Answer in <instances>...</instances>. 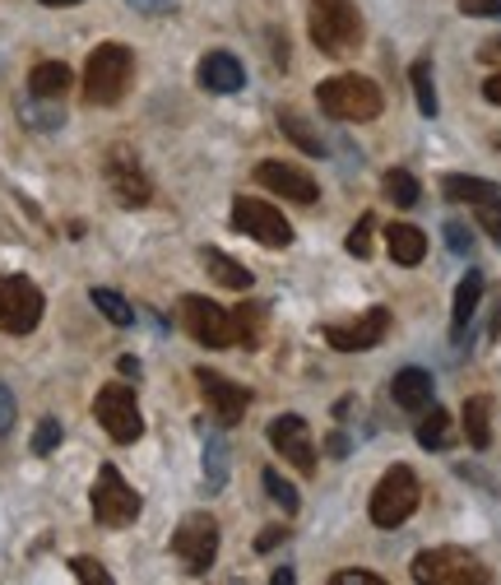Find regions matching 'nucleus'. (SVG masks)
I'll return each mask as SVG.
<instances>
[{"mask_svg": "<svg viewBox=\"0 0 501 585\" xmlns=\"http://www.w3.org/2000/svg\"><path fill=\"white\" fill-rule=\"evenodd\" d=\"M306 33L325 57H353L362 42V14L353 0H311Z\"/></svg>", "mask_w": 501, "mask_h": 585, "instance_id": "1", "label": "nucleus"}, {"mask_svg": "<svg viewBox=\"0 0 501 585\" xmlns=\"http://www.w3.org/2000/svg\"><path fill=\"white\" fill-rule=\"evenodd\" d=\"M316 102H321V112L330 116V122H376L386 108V98L381 89L367 79V75H335V79H325L321 89H316Z\"/></svg>", "mask_w": 501, "mask_h": 585, "instance_id": "2", "label": "nucleus"}, {"mask_svg": "<svg viewBox=\"0 0 501 585\" xmlns=\"http://www.w3.org/2000/svg\"><path fill=\"white\" fill-rule=\"evenodd\" d=\"M130 75H135V57L126 42H102L89 65H84V98L93 108H112V102L126 98L130 89Z\"/></svg>", "mask_w": 501, "mask_h": 585, "instance_id": "3", "label": "nucleus"}, {"mask_svg": "<svg viewBox=\"0 0 501 585\" xmlns=\"http://www.w3.org/2000/svg\"><path fill=\"white\" fill-rule=\"evenodd\" d=\"M413 581H423V585H488L492 572L469 553V548L441 544V548H423V553L413 558Z\"/></svg>", "mask_w": 501, "mask_h": 585, "instance_id": "4", "label": "nucleus"}, {"mask_svg": "<svg viewBox=\"0 0 501 585\" xmlns=\"http://www.w3.org/2000/svg\"><path fill=\"white\" fill-rule=\"evenodd\" d=\"M413 511H418V474H413L409 464H394V470L381 474V484L372 493V521L381 530H394V525H404Z\"/></svg>", "mask_w": 501, "mask_h": 585, "instance_id": "5", "label": "nucleus"}, {"mask_svg": "<svg viewBox=\"0 0 501 585\" xmlns=\"http://www.w3.org/2000/svg\"><path fill=\"white\" fill-rule=\"evenodd\" d=\"M42 321V292L24 274H0V335H28Z\"/></svg>", "mask_w": 501, "mask_h": 585, "instance_id": "6", "label": "nucleus"}, {"mask_svg": "<svg viewBox=\"0 0 501 585\" xmlns=\"http://www.w3.org/2000/svg\"><path fill=\"white\" fill-rule=\"evenodd\" d=\"M93 419L102 423V433H108L112 441H140V433H145V419H140V400H135V390L130 386H121V382H112V386H102L98 390V400H93Z\"/></svg>", "mask_w": 501, "mask_h": 585, "instance_id": "7", "label": "nucleus"}, {"mask_svg": "<svg viewBox=\"0 0 501 585\" xmlns=\"http://www.w3.org/2000/svg\"><path fill=\"white\" fill-rule=\"evenodd\" d=\"M93 515H98V525H108V530H121V525H130L135 515H140V493L121 478L116 464H102V470H98Z\"/></svg>", "mask_w": 501, "mask_h": 585, "instance_id": "8", "label": "nucleus"}, {"mask_svg": "<svg viewBox=\"0 0 501 585\" xmlns=\"http://www.w3.org/2000/svg\"><path fill=\"white\" fill-rule=\"evenodd\" d=\"M172 553H177L186 562V572L191 576H204L214 567L218 558V525H214V515H186V521L177 525V535H172Z\"/></svg>", "mask_w": 501, "mask_h": 585, "instance_id": "9", "label": "nucleus"}, {"mask_svg": "<svg viewBox=\"0 0 501 585\" xmlns=\"http://www.w3.org/2000/svg\"><path fill=\"white\" fill-rule=\"evenodd\" d=\"M233 228L255 237L261 247H288L292 242V223L274 210V204L255 200V196H237L233 200Z\"/></svg>", "mask_w": 501, "mask_h": 585, "instance_id": "10", "label": "nucleus"}, {"mask_svg": "<svg viewBox=\"0 0 501 585\" xmlns=\"http://www.w3.org/2000/svg\"><path fill=\"white\" fill-rule=\"evenodd\" d=\"M390 335V312L386 307H367L358 321H330L325 325V344L339 353H367Z\"/></svg>", "mask_w": 501, "mask_h": 585, "instance_id": "11", "label": "nucleus"}, {"mask_svg": "<svg viewBox=\"0 0 501 585\" xmlns=\"http://www.w3.org/2000/svg\"><path fill=\"white\" fill-rule=\"evenodd\" d=\"M181 325L191 331L196 344H204V349H233L237 344L233 312H223L210 298H181Z\"/></svg>", "mask_w": 501, "mask_h": 585, "instance_id": "12", "label": "nucleus"}, {"mask_svg": "<svg viewBox=\"0 0 501 585\" xmlns=\"http://www.w3.org/2000/svg\"><path fill=\"white\" fill-rule=\"evenodd\" d=\"M102 172H108V186H112V196L116 204H126V210H145L149 196H153V186L145 177V167L135 163V153L130 149H108V159H102Z\"/></svg>", "mask_w": 501, "mask_h": 585, "instance_id": "13", "label": "nucleus"}, {"mask_svg": "<svg viewBox=\"0 0 501 585\" xmlns=\"http://www.w3.org/2000/svg\"><path fill=\"white\" fill-rule=\"evenodd\" d=\"M270 441H274V451H279V456H288L292 470L316 474V446H311L306 419H298V414H279V419L270 423Z\"/></svg>", "mask_w": 501, "mask_h": 585, "instance_id": "14", "label": "nucleus"}, {"mask_svg": "<svg viewBox=\"0 0 501 585\" xmlns=\"http://www.w3.org/2000/svg\"><path fill=\"white\" fill-rule=\"evenodd\" d=\"M196 382H200V395H204V400H210L214 419H218L223 427H233L241 414H247L251 395L241 390L237 382H228V376H223V372H210V368H200V372H196Z\"/></svg>", "mask_w": 501, "mask_h": 585, "instance_id": "15", "label": "nucleus"}, {"mask_svg": "<svg viewBox=\"0 0 501 585\" xmlns=\"http://www.w3.org/2000/svg\"><path fill=\"white\" fill-rule=\"evenodd\" d=\"M255 182H261L265 191H274V196H288V200H298V204H316V200H321L316 182H311L302 167L279 163V159H270V163L255 167Z\"/></svg>", "mask_w": 501, "mask_h": 585, "instance_id": "16", "label": "nucleus"}, {"mask_svg": "<svg viewBox=\"0 0 501 585\" xmlns=\"http://www.w3.org/2000/svg\"><path fill=\"white\" fill-rule=\"evenodd\" d=\"M200 84L210 94H237L241 84H247V71H241V61L233 51H210V57L200 61Z\"/></svg>", "mask_w": 501, "mask_h": 585, "instance_id": "17", "label": "nucleus"}, {"mask_svg": "<svg viewBox=\"0 0 501 585\" xmlns=\"http://www.w3.org/2000/svg\"><path fill=\"white\" fill-rule=\"evenodd\" d=\"M431 372L423 368H404V372H394V382H390V395H394V404L409 409V414H423V409L431 404Z\"/></svg>", "mask_w": 501, "mask_h": 585, "instance_id": "18", "label": "nucleus"}, {"mask_svg": "<svg viewBox=\"0 0 501 585\" xmlns=\"http://www.w3.org/2000/svg\"><path fill=\"white\" fill-rule=\"evenodd\" d=\"M71 65L65 61H42V65H33V75H28V94L38 98V102H57L65 89H71Z\"/></svg>", "mask_w": 501, "mask_h": 585, "instance_id": "19", "label": "nucleus"}, {"mask_svg": "<svg viewBox=\"0 0 501 585\" xmlns=\"http://www.w3.org/2000/svg\"><path fill=\"white\" fill-rule=\"evenodd\" d=\"M441 191L451 196V200H464V204H488V200H501V186H497V182L464 177V172H446V177H441Z\"/></svg>", "mask_w": 501, "mask_h": 585, "instance_id": "20", "label": "nucleus"}, {"mask_svg": "<svg viewBox=\"0 0 501 585\" xmlns=\"http://www.w3.org/2000/svg\"><path fill=\"white\" fill-rule=\"evenodd\" d=\"M386 247H390V256L400 265H418L427 256V237L413 228V223H390V228H386Z\"/></svg>", "mask_w": 501, "mask_h": 585, "instance_id": "21", "label": "nucleus"}, {"mask_svg": "<svg viewBox=\"0 0 501 585\" xmlns=\"http://www.w3.org/2000/svg\"><path fill=\"white\" fill-rule=\"evenodd\" d=\"M464 437H469L474 451H488L492 446V400L488 395H474V400L464 404Z\"/></svg>", "mask_w": 501, "mask_h": 585, "instance_id": "22", "label": "nucleus"}, {"mask_svg": "<svg viewBox=\"0 0 501 585\" xmlns=\"http://www.w3.org/2000/svg\"><path fill=\"white\" fill-rule=\"evenodd\" d=\"M478 302H483V270H469L460 279V288H455V312H451V325H455V339L464 335V325L474 321V312H478Z\"/></svg>", "mask_w": 501, "mask_h": 585, "instance_id": "23", "label": "nucleus"}, {"mask_svg": "<svg viewBox=\"0 0 501 585\" xmlns=\"http://www.w3.org/2000/svg\"><path fill=\"white\" fill-rule=\"evenodd\" d=\"M265 321H270V307H265V302L237 307V312H233V335H237V344H247V349H261Z\"/></svg>", "mask_w": 501, "mask_h": 585, "instance_id": "24", "label": "nucleus"}, {"mask_svg": "<svg viewBox=\"0 0 501 585\" xmlns=\"http://www.w3.org/2000/svg\"><path fill=\"white\" fill-rule=\"evenodd\" d=\"M204 265H210V274H214L223 288H237V292H247V288H251V270H247V265H237L233 256H223L218 247H204Z\"/></svg>", "mask_w": 501, "mask_h": 585, "instance_id": "25", "label": "nucleus"}, {"mask_svg": "<svg viewBox=\"0 0 501 585\" xmlns=\"http://www.w3.org/2000/svg\"><path fill=\"white\" fill-rule=\"evenodd\" d=\"M204 484H210V493L228 484V441L218 433H204Z\"/></svg>", "mask_w": 501, "mask_h": 585, "instance_id": "26", "label": "nucleus"}, {"mask_svg": "<svg viewBox=\"0 0 501 585\" xmlns=\"http://www.w3.org/2000/svg\"><path fill=\"white\" fill-rule=\"evenodd\" d=\"M381 191H386L390 204H400V210H413V204H418V196H423V186H418V177H413V172L390 167L386 182H381Z\"/></svg>", "mask_w": 501, "mask_h": 585, "instance_id": "27", "label": "nucleus"}, {"mask_svg": "<svg viewBox=\"0 0 501 585\" xmlns=\"http://www.w3.org/2000/svg\"><path fill=\"white\" fill-rule=\"evenodd\" d=\"M279 130H284L288 140L298 145L302 153H311V159H325V140H321V135H316V130H311V126L302 122L298 112H279Z\"/></svg>", "mask_w": 501, "mask_h": 585, "instance_id": "28", "label": "nucleus"}, {"mask_svg": "<svg viewBox=\"0 0 501 585\" xmlns=\"http://www.w3.org/2000/svg\"><path fill=\"white\" fill-rule=\"evenodd\" d=\"M409 84H413V98H418V112L437 116L441 102H437V84H431V61H413L409 65Z\"/></svg>", "mask_w": 501, "mask_h": 585, "instance_id": "29", "label": "nucleus"}, {"mask_svg": "<svg viewBox=\"0 0 501 585\" xmlns=\"http://www.w3.org/2000/svg\"><path fill=\"white\" fill-rule=\"evenodd\" d=\"M423 423H418V446H427V451H441L446 441H451V414L446 409H437V404H427L423 409Z\"/></svg>", "mask_w": 501, "mask_h": 585, "instance_id": "30", "label": "nucleus"}, {"mask_svg": "<svg viewBox=\"0 0 501 585\" xmlns=\"http://www.w3.org/2000/svg\"><path fill=\"white\" fill-rule=\"evenodd\" d=\"M93 307L102 316H108L112 325H130L135 321V312H130V302L121 298V292H112V288H93Z\"/></svg>", "mask_w": 501, "mask_h": 585, "instance_id": "31", "label": "nucleus"}, {"mask_svg": "<svg viewBox=\"0 0 501 585\" xmlns=\"http://www.w3.org/2000/svg\"><path fill=\"white\" fill-rule=\"evenodd\" d=\"M261 478H265V493H270V497H274V502H279V507H284L288 515H292V511H298V507H302V502H298V488H292V484H288V478H279V470H265Z\"/></svg>", "mask_w": 501, "mask_h": 585, "instance_id": "32", "label": "nucleus"}, {"mask_svg": "<svg viewBox=\"0 0 501 585\" xmlns=\"http://www.w3.org/2000/svg\"><path fill=\"white\" fill-rule=\"evenodd\" d=\"M372 228H376V219H372V214H362V219L353 223L349 242H343V247H349V256H358V261H367V256H372Z\"/></svg>", "mask_w": 501, "mask_h": 585, "instance_id": "33", "label": "nucleus"}, {"mask_svg": "<svg viewBox=\"0 0 501 585\" xmlns=\"http://www.w3.org/2000/svg\"><path fill=\"white\" fill-rule=\"evenodd\" d=\"M71 572H75V581H84V585H112V572L102 562H93V558H71Z\"/></svg>", "mask_w": 501, "mask_h": 585, "instance_id": "34", "label": "nucleus"}, {"mask_svg": "<svg viewBox=\"0 0 501 585\" xmlns=\"http://www.w3.org/2000/svg\"><path fill=\"white\" fill-rule=\"evenodd\" d=\"M61 446V423L57 419H42L38 433H33V456H51Z\"/></svg>", "mask_w": 501, "mask_h": 585, "instance_id": "35", "label": "nucleus"}, {"mask_svg": "<svg viewBox=\"0 0 501 585\" xmlns=\"http://www.w3.org/2000/svg\"><path fill=\"white\" fill-rule=\"evenodd\" d=\"M478 210V223H483V233L492 237V242L501 247V200H488V204H474Z\"/></svg>", "mask_w": 501, "mask_h": 585, "instance_id": "36", "label": "nucleus"}, {"mask_svg": "<svg viewBox=\"0 0 501 585\" xmlns=\"http://www.w3.org/2000/svg\"><path fill=\"white\" fill-rule=\"evenodd\" d=\"M24 116H28V126H33V130H57V126L65 122V116H61L57 108H33V102L24 108Z\"/></svg>", "mask_w": 501, "mask_h": 585, "instance_id": "37", "label": "nucleus"}, {"mask_svg": "<svg viewBox=\"0 0 501 585\" xmlns=\"http://www.w3.org/2000/svg\"><path fill=\"white\" fill-rule=\"evenodd\" d=\"M460 14H469V20H501V0H460Z\"/></svg>", "mask_w": 501, "mask_h": 585, "instance_id": "38", "label": "nucleus"}, {"mask_svg": "<svg viewBox=\"0 0 501 585\" xmlns=\"http://www.w3.org/2000/svg\"><path fill=\"white\" fill-rule=\"evenodd\" d=\"M446 247H451L455 256H469V247H474L469 228H464V223H446Z\"/></svg>", "mask_w": 501, "mask_h": 585, "instance_id": "39", "label": "nucleus"}, {"mask_svg": "<svg viewBox=\"0 0 501 585\" xmlns=\"http://www.w3.org/2000/svg\"><path fill=\"white\" fill-rule=\"evenodd\" d=\"M14 419H20V409H14V395H10V386L0 382V437L14 427Z\"/></svg>", "mask_w": 501, "mask_h": 585, "instance_id": "40", "label": "nucleus"}, {"mask_svg": "<svg viewBox=\"0 0 501 585\" xmlns=\"http://www.w3.org/2000/svg\"><path fill=\"white\" fill-rule=\"evenodd\" d=\"M330 585H386V581L376 572H335Z\"/></svg>", "mask_w": 501, "mask_h": 585, "instance_id": "41", "label": "nucleus"}, {"mask_svg": "<svg viewBox=\"0 0 501 585\" xmlns=\"http://www.w3.org/2000/svg\"><path fill=\"white\" fill-rule=\"evenodd\" d=\"M126 5H135L140 14H172L177 10V0H126Z\"/></svg>", "mask_w": 501, "mask_h": 585, "instance_id": "42", "label": "nucleus"}, {"mask_svg": "<svg viewBox=\"0 0 501 585\" xmlns=\"http://www.w3.org/2000/svg\"><path fill=\"white\" fill-rule=\"evenodd\" d=\"M284 535H288V530H284V525H265V535H261V539H255V548H261V553H270V548H274V544H284Z\"/></svg>", "mask_w": 501, "mask_h": 585, "instance_id": "43", "label": "nucleus"}, {"mask_svg": "<svg viewBox=\"0 0 501 585\" xmlns=\"http://www.w3.org/2000/svg\"><path fill=\"white\" fill-rule=\"evenodd\" d=\"M478 61H488V65H501V38L483 42V47H478Z\"/></svg>", "mask_w": 501, "mask_h": 585, "instance_id": "44", "label": "nucleus"}, {"mask_svg": "<svg viewBox=\"0 0 501 585\" xmlns=\"http://www.w3.org/2000/svg\"><path fill=\"white\" fill-rule=\"evenodd\" d=\"M483 98H488V102H497V108H501V75H492L488 84H483Z\"/></svg>", "mask_w": 501, "mask_h": 585, "instance_id": "45", "label": "nucleus"}, {"mask_svg": "<svg viewBox=\"0 0 501 585\" xmlns=\"http://www.w3.org/2000/svg\"><path fill=\"white\" fill-rule=\"evenodd\" d=\"M121 372H126V376H140V358H121V363H116Z\"/></svg>", "mask_w": 501, "mask_h": 585, "instance_id": "46", "label": "nucleus"}, {"mask_svg": "<svg viewBox=\"0 0 501 585\" xmlns=\"http://www.w3.org/2000/svg\"><path fill=\"white\" fill-rule=\"evenodd\" d=\"M42 5H79V0H42Z\"/></svg>", "mask_w": 501, "mask_h": 585, "instance_id": "47", "label": "nucleus"}]
</instances>
